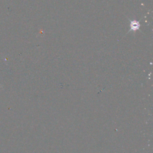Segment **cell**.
Listing matches in <instances>:
<instances>
[{"instance_id":"cell-1","label":"cell","mask_w":153,"mask_h":153,"mask_svg":"<svg viewBox=\"0 0 153 153\" xmlns=\"http://www.w3.org/2000/svg\"><path fill=\"white\" fill-rule=\"evenodd\" d=\"M139 27V25L138 24V23H136L134 22H132V23H131V27L132 30L138 29Z\"/></svg>"}]
</instances>
